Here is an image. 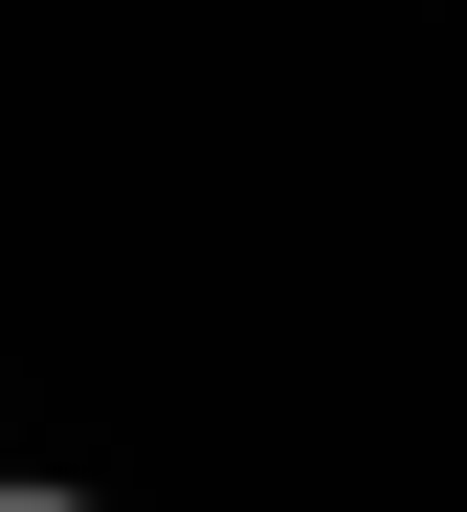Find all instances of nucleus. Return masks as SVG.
Segmentation results:
<instances>
[{"instance_id": "obj_1", "label": "nucleus", "mask_w": 467, "mask_h": 512, "mask_svg": "<svg viewBox=\"0 0 467 512\" xmlns=\"http://www.w3.org/2000/svg\"><path fill=\"white\" fill-rule=\"evenodd\" d=\"M0 512H89V490H23V468H0Z\"/></svg>"}]
</instances>
